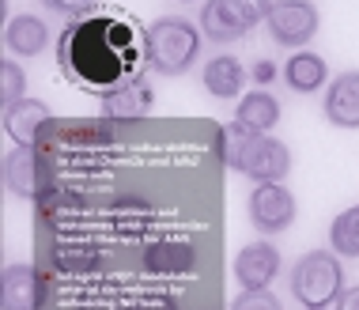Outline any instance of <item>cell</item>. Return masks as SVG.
I'll use <instances>...</instances> for the list:
<instances>
[{"mask_svg": "<svg viewBox=\"0 0 359 310\" xmlns=\"http://www.w3.org/2000/svg\"><path fill=\"white\" fill-rule=\"evenodd\" d=\"M219 155L231 170L261 182H284L291 170V151L284 140L269 137V133H254L246 125L231 121L219 129Z\"/></svg>", "mask_w": 359, "mask_h": 310, "instance_id": "cell-1", "label": "cell"}, {"mask_svg": "<svg viewBox=\"0 0 359 310\" xmlns=\"http://www.w3.org/2000/svg\"><path fill=\"white\" fill-rule=\"evenodd\" d=\"M273 0H208L201 8V31L208 34V42H238L242 34H250L257 23H265Z\"/></svg>", "mask_w": 359, "mask_h": 310, "instance_id": "cell-4", "label": "cell"}, {"mask_svg": "<svg viewBox=\"0 0 359 310\" xmlns=\"http://www.w3.org/2000/svg\"><path fill=\"white\" fill-rule=\"evenodd\" d=\"M133 310H178V303H174L170 295H148V299H140Z\"/></svg>", "mask_w": 359, "mask_h": 310, "instance_id": "cell-23", "label": "cell"}, {"mask_svg": "<svg viewBox=\"0 0 359 310\" xmlns=\"http://www.w3.org/2000/svg\"><path fill=\"white\" fill-rule=\"evenodd\" d=\"M314 310H329V306H314Z\"/></svg>", "mask_w": 359, "mask_h": 310, "instance_id": "cell-26", "label": "cell"}, {"mask_svg": "<svg viewBox=\"0 0 359 310\" xmlns=\"http://www.w3.org/2000/svg\"><path fill=\"white\" fill-rule=\"evenodd\" d=\"M341 292H344V269L329 250H310V254L295 261V269H291V295L306 310L337 303Z\"/></svg>", "mask_w": 359, "mask_h": 310, "instance_id": "cell-3", "label": "cell"}, {"mask_svg": "<svg viewBox=\"0 0 359 310\" xmlns=\"http://www.w3.org/2000/svg\"><path fill=\"white\" fill-rule=\"evenodd\" d=\"M265 23L276 46L295 50V46H306L318 34V8L310 0H273Z\"/></svg>", "mask_w": 359, "mask_h": 310, "instance_id": "cell-5", "label": "cell"}, {"mask_svg": "<svg viewBox=\"0 0 359 310\" xmlns=\"http://www.w3.org/2000/svg\"><path fill=\"white\" fill-rule=\"evenodd\" d=\"M250 224H254L261 235H280L295 224V197L280 186V182H261V186L250 193Z\"/></svg>", "mask_w": 359, "mask_h": 310, "instance_id": "cell-7", "label": "cell"}, {"mask_svg": "<svg viewBox=\"0 0 359 310\" xmlns=\"http://www.w3.org/2000/svg\"><path fill=\"white\" fill-rule=\"evenodd\" d=\"M42 4L57 15H83L95 8V0H42Z\"/></svg>", "mask_w": 359, "mask_h": 310, "instance_id": "cell-22", "label": "cell"}, {"mask_svg": "<svg viewBox=\"0 0 359 310\" xmlns=\"http://www.w3.org/2000/svg\"><path fill=\"white\" fill-rule=\"evenodd\" d=\"M4 182L15 197H42L53 186V167L34 144H19L4 159Z\"/></svg>", "mask_w": 359, "mask_h": 310, "instance_id": "cell-6", "label": "cell"}, {"mask_svg": "<svg viewBox=\"0 0 359 310\" xmlns=\"http://www.w3.org/2000/svg\"><path fill=\"white\" fill-rule=\"evenodd\" d=\"M53 265L61 273H95V269H102V254L83 242H65L53 250Z\"/></svg>", "mask_w": 359, "mask_h": 310, "instance_id": "cell-18", "label": "cell"}, {"mask_svg": "<svg viewBox=\"0 0 359 310\" xmlns=\"http://www.w3.org/2000/svg\"><path fill=\"white\" fill-rule=\"evenodd\" d=\"M280 273V250L273 242H250L238 250L235 257V280L242 284V292H261L269 288Z\"/></svg>", "mask_w": 359, "mask_h": 310, "instance_id": "cell-9", "label": "cell"}, {"mask_svg": "<svg viewBox=\"0 0 359 310\" xmlns=\"http://www.w3.org/2000/svg\"><path fill=\"white\" fill-rule=\"evenodd\" d=\"M151 102H155L151 87L144 80H137V76H129L125 83L110 87V91L102 95V114L114 121H137L151 110Z\"/></svg>", "mask_w": 359, "mask_h": 310, "instance_id": "cell-12", "label": "cell"}, {"mask_svg": "<svg viewBox=\"0 0 359 310\" xmlns=\"http://www.w3.org/2000/svg\"><path fill=\"white\" fill-rule=\"evenodd\" d=\"M329 242H333V254L341 257H359V205L344 208L341 216L329 227Z\"/></svg>", "mask_w": 359, "mask_h": 310, "instance_id": "cell-19", "label": "cell"}, {"mask_svg": "<svg viewBox=\"0 0 359 310\" xmlns=\"http://www.w3.org/2000/svg\"><path fill=\"white\" fill-rule=\"evenodd\" d=\"M50 125H53L50 106H46L42 99H27L23 95L15 106L4 110V129H8V137H12L15 144H38Z\"/></svg>", "mask_w": 359, "mask_h": 310, "instance_id": "cell-11", "label": "cell"}, {"mask_svg": "<svg viewBox=\"0 0 359 310\" xmlns=\"http://www.w3.org/2000/svg\"><path fill=\"white\" fill-rule=\"evenodd\" d=\"M4 42L12 53H23V57H38L50 46V27L42 23L38 15H15L4 31Z\"/></svg>", "mask_w": 359, "mask_h": 310, "instance_id": "cell-14", "label": "cell"}, {"mask_svg": "<svg viewBox=\"0 0 359 310\" xmlns=\"http://www.w3.org/2000/svg\"><path fill=\"white\" fill-rule=\"evenodd\" d=\"M325 118L337 129H359V72H344L329 83Z\"/></svg>", "mask_w": 359, "mask_h": 310, "instance_id": "cell-13", "label": "cell"}, {"mask_svg": "<svg viewBox=\"0 0 359 310\" xmlns=\"http://www.w3.org/2000/svg\"><path fill=\"white\" fill-rule=\"evenodd\" d=\"M287 87L299 95H310L325 83V61L318 53H291V61L284 65Z\"/></svg>", "mask_w": 359, "mask_h": 310, "instance_id": "cell-17", "label": "cell"}, {"mask_svg": "<svg viewBox=\"0 0 359 310\" xmlns=\"http://www.w3.org/2000/svg\"><path fill=\"white\" fill-rule=\"evenodd\" d=\"M231 310H284V306H280V299L269 292V288H261V292H242V295H235Z\"/></svg>", "mask_w": 359, "mask_h": 310, "instance_id": "cell-21", "label": "cell"}, {"mask_svg": "<svg viewBox=\"0 0 359 310\" xmlns=\"http://www.w3.org/2000/svg\"><path fill=\"white\" fill-rule=\"evenodd\" d=\"M144 269L155 276H186L197 269V246L182 235H163L144 246Z\"/></svg>", "mask_w": 359, "mask_h": 310, "instance_id": "cell-8", "label": "cell"}, {"mask_svg": "<svg viewBox=\"0 0 359 310\" xmlns=\"http://www.w3.org/2000/svg\"><path fill=\"white\" fill-rule=\"evenodd\" d=\"M46 303V280L34 265H8L0 276V306L4 310H38Z\"/></svg>", "mask_w": 359, "mask_h": 310, "instance_id": "cell-10", "label": "cell"}, {"mask_svg": "<svg viewBox=\"0 0 359 310\" xmlns=\"http://www.w3.org/2000/svg\"><path fill=\"white\" fill-rule=\"evenodd\" d=\"M337 310H359V288H348V292H341V299H337Z\"/></svg>", "mask_w": 359, "mask_h": 310, "instance_id": "cell-24", "label": "cell"}, {"mask_svg": "<svg viewBox=\"0 0 359 310\" xmlns=\"http://www.w3.org/2000/svg\"><path fill=\"white\" fill-rule=\"evenodd\" d=\"M235 121L246 125V129H254V133H269L280 121V102L269 91H250V95H242Z\"/></svg>", "mask_w": 359, "mask_h": 310, "instance_id": "cell-16", "label": "cell"}, {"mask_svg": "<svg viewBox=\"0 0 359 310\" xmlns=\"http://www.w3.org/2000/svg\"><path fill=\"white\" fill-rule=\"evenodd\" d=\"M201 53V31L186 19H155L144 34V61L159 76H182Z\"/></svg>", "mask_w": 359, "mask_h": 310, "instance_id": "cell-2", "label": "cell"}, {"mask_svg": "<svg viewBox=\"0 0 359 310\" xmlns=\"http://www.w3.org/2000/svg\"><path fill=\"white\" fill-rule=\"evenodd\" d=\"M205 87L216 99H235L242 87H246V69H242V61L231 53L212 57L208 69H205Z\"/></svg>", "mask_w": 359, "mask_h": 310, "instance_id": "cell-15", "label": "cell"}, {"mask_svg": "<svg viewBox=\"0 0 359 310\" xmlns=\"http://www.w3.org/2000/svg\"><path fill=\"white\" fill-rule=\"evenodd\" d=\"M23 69H19L15 61H0V106H15L23 99Z\"/></svg>", "mask_w": 359, "mask_h": 310, "instance_id": "cell-20", "label": "cell"}, {"mask_svg": "<svg viewBox=\"0 0 359 310\" xmlns=\"http://www.w3.org/2000/svg\"><path fill=\"white\" fill-rule=\"evenodd\" d=\"M273 72H276V69H273L269 61H261V65H257V80H261V83H265V80H273Z\"/></svg>", "mask_w": 359, "mask_h": 310, "instance_id": "cell-25", "label": "cell"}]
</instances>
